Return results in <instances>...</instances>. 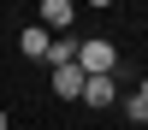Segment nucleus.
Listing matches in <instances>:
<instances>
[{
	"label": "nucleus",
	"mask_w": 148,
	"mask_h": 130,
	"mask_svg": "<svg viewBox=\"0 0 148 130\" xmlns=\"http://www.w3.org/2000/svg\"><path fill=\"white\" fill-rule=\"evenodd\" d=\"M113 65H119L113 42H101V35H95V42H77V71L83 77H113Z\"/></svg>",
	"instance_id": "nucleus-1"
},
{
	"label": "nucleus",
	"mask_w": 148,
	"mask_h": 130,
	"mask_svg": "<svg viewBox=\"0 0 148 130\" xmlns=\"http://www.w3.org/2000/svg\"><path fill=\"white\" fill-rule=\"evenodd\" d=\"M71 18H77L71 0H42V30L47 35H53V30H71Z\"/></svg>",
	"instance_id": "nucleus-2"
},
{
	"label": "nucleus",
	"mask_w": 148,
	"mask_h": 130,
	"mask_svg": "<svg viewBox=\"0 0 148 130\" xmlns=\"http://www.w3.org/2000/svg\"><path fill=\"white\" fill-rule=\"evenodd\" d=\"M0 130H6V112H0Z\"/></svg>",
	"instance_id": "nucleus-8"
},
{
	"label": "nucleus",
	"mask_w": 148,
	"mask_h": 130,
	"mask_svg": "<svg viewBox=\"0 0 148 130\" xmlns=\"http://www.w3.org/2000/svg\"><path fill=\"white\" fill-rule=\"evenodd\" d=\"M47 65H77V42H71V35H59V42L47 47Z\"/></svg>",
	"instance_id": "nucleus-6"
},
{
	"label": "nucleus",
	"mask_w": 148,
	"mask_h": 130,
	"mask_svg": "<svg viewBox=\"0 0 148 130\" xmlns=\"http://www.w3.org/2000/svg\"><path fill=\"white\" fill-rule=\"evenodd\" d=\"M136 101H142V106H148V77H142V89H136Z\"/></svg>",
	"instance_id": "nucleus-7"
},
{
	"label": "nucleus",
	"mask_w": 148,
	"mask_h": 130,
	"mask_svg": "<svg viewBox=\"0 0 148 130\" xmlns=\"http://www.w3.org/2000/svg\"><path fill=\"white\" fill-rule=\"evenodd\" d=\"M53 95L59 101H83V71L77 65H53Z\"/></svg>",
	"instance_id": "nucleus-3"
},
{
	"label": "nucleus",
	"mask_w": 148,
	"mask_h": 130,
	"mask_svg": "<svg viewBox=\"0 0 148 130\" xmlns=\"http://www.w3.org/2000/svg\"><path fill=\"white\" fill-rule=\"evenodd\" d=\"M83 101L89 106H113L119 101V83L113 77H83Z\"/></svg>",
	"instance_id": "nucleus-4"
},
{
	"label": "nucleus",
	"mask_w": 148,
	"mask_h": 130,
	"mask_svg": "<svg viewBox=\"0 0 148 130\" xmlns=\"http://www.w3.org/2000/svg\"><path fill=\"white\" fill-rule=\"evenodd\" d=\"M47 47H53V35H47L42 24H30V30L18 35V53H30V59H47Z\"/></svg>",
	"instance_id": "nucleus-5"
}]
</instances>
